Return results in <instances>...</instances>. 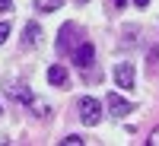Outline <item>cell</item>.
Masks as SVG:
<instances>
[{"label":"cell","instance_id":"5bb4252c","mask_svg":"<svg viewBox=\"0 0 159 146\" xmlns=\"http://www.w3.org/2000/svg\"><path fill=\"white\" fill-rule=\"evenodd\" d=\"M76 3H89V0H76Z\"/></svg>","mask_w":159,"mask_h":146},{"label":"cell","instance_id":"5b68a950","mask_svg":"<svg viewBox=\"0 0 159 146\" xmlns=\"http://www.w3.org/2000/svg\"><path fill=\"white\" fill-rule=\"evenodd\" d=\"M73 32H76V25H73V22H67V25L61 29V38H57V51H61V54L73 51Z\"/></svg>","mask_w":159,"mask_h":146},{"label":"cell","instance_id":"277c9868","mask_svg":"<svg viewBox=\"0 0 159 146\" xmlns=\"http://www.w3.org/2000/svg\"><path fill=\"white\" fill-rule=\"evenodd\" d=\"M115 79H118L121 89H130L134 86V67H130V64H118L115 67Z\"/></svg>","mask_w":159,"mask_h":146},{"label":"cell","instance_id":"3957f363","mask_svg":"<svg viewBox=\"0 0 159 146\" xmlns=\"http://www.w3.org/2000/svg\"><path fill=\"white\" fill-rule=\"evenodd\" d=\"M108 111H111V117H124V114H130L134 111V105L130 102H124L118 92H108Z\"/></svg>","mask_w":159,"mask_h":146},{"label":"cell","instance_id":"8fae6325","mask_svg":"<svg viewBox=\"0 0 159 146\" xmlns=\"http://www.w3.org/2000/svg\"><path fill=\"white\" fill-rule=\"evenodd\" d=\"M7 35H10V22H0V45L7 42Z\"/></svg>","mask_w":159,"mask_h":146},{"label":"cell","instance_id":"8992f818","mask_svg":"<svg viewBox=\"0 0 159 146\" xmlns=\"http://www.w3.org/2000/svg\"><path fill=\"white\" fill-rule=\"evenodd\" d=\"M38 42H42V29H38V22H29V25L22 29V45L38 48Z\"/></svg>","mask_w":159,"mask_h":146},{"label":"cell","instance_id":"4fadbf2b","mask_svg":"<svg viewBox=\"0 0 159 146\" xmlns=\"http://www.w3.org/2000/svg\"><path fill=\"white\" fill-rule=\"evenodd\" d=\"M134 3H137V7H147V3H150V0H134Z\"/></svg>","mask_w":159,"mask_h":146},{"label":"cell","instance_id":"ba28073f","mask_svg":"<svg viewBox=\"0 0 159 146\" xmlns=\"http://www.w3.org/2000/svg\"><path fill=\"white\" fill-rule=\"evenodd\" d=\"M48 83H54V86H67V70H64L61 64H54V67L48 70Z\"/></svg>","mask_w":159,"mask_h":146},{"label":"cell","instance_id":"7a4b0ae2","mask_svg":"<svg viewBox=\"0 0 159 146\" xmlns=\"http://www.w3.org/2000/svg\"><path fill=\"white\" fill-rule=\"evenodd\" d=\"M70 54H73V64H76V67H89V64L96 60V48H92V42H80Z\"/></svg>","mask_w":159,"mask_h":146},{"label":"cell","instance_id":"9c48e42d","mask_svg":"<svg viewBox=\"0 0 159 146\" xmlns=\"http://www.w3.org/2000/svg\"><path fill=\"white\" fill-rule=\"evenodd\" d=\"M64 0H35V10L38 13H51V10H61Z\"/></svg>","mask_w":159,"mask_h":146},{"label":"cell","instance_id":"6da1fadb","mask_svg":"<svg viewBox=\"0 0 159 146\" xmlns=\"http://www.w3.org/2000/svg\"><path fill=\"white\" fill-rule=\"evenodd\" d=\"M80 117H83V124L96 127L99 117H102V102L92 99V95H83V99H80Z\"/></svg>","mask_w":159,"mask_h":146},{"label":"cell","instance_id":"52a82bcc","mask_svg":"<svg viewBox=\"0 0 159 146\" xmlns=\"http://www.w3.org/2000/svg\"><path fill=\"white\" fill-rule=\"evenodd\" d=\"M10 95L16 99V102H22V105H32L35 102V95H32L29 86H10Z\"/></svg>","mask_w":159,"mask_h":146},{"label":"cell","instance_id":"7c38bea8","mask_svg":"<svg viewBox=\"0 0 159 146\" xmlns=\"http://www.w3.org/2000/svg\"><path fill=\"white\" fill-rule=\"evenodd\" d=\"M10 10V0H0V13H7Z\"/></svg>","mask_w":159,"mask_h":146},{"label":"cell","instance_id":"30bf717a","mask_svg":"<svg viewBox=\"0 0 159 146\" xmlns=\"http://www.w3.org/2000/svg\"><path fill=\"white\" fill-rule=\"evenodd\" d=\"M61 143H64V146H80V143H83V137H64Z\"/></svg>","mask_w":159,"mask_h":146}]
</instances>
